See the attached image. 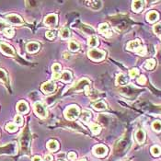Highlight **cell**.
Returning <instances> with one entry per match:
<instances>
[{
  "label": "cell",
  "mask_w": 161,
  "mask_h": 161,
  "mask_svg": "<svg viewBox=\"0 0 161 161\" xmlns=\"http://www.w3.org/2000/svg\"><path fill=\"white\" fill-rule=\"evenodd\" d=\"M126 49L129 51L135 52L140 55H144L146 53V48L141 45V41L138 39L129 41L126 45Z\"/></svg>",
  "instance_id": "obj_1"
},
{
  "label": "cell",
  "mask_w": 161,
  "mask_h": 161,
  "mask_svg": "<svg viewBox=\"0 0 161 161\" xmlns=\"http://www.w3.org/2000/svg\"><path fill=\"white\" fill-rule=\"evenodd\" d=\"M80 109L77 105H71L65 111V117L69 121H74L79 117Z\"/></svg>",
  "instance_id": "obj_2"
},
{
  "label": "cell",
  "mask_w": 161,
  "mask_h": 161,
  "mask_svg": "<svg viewBox=\"0 0 161 161\" xmlns=\"http://www.w3.org/2000/svg\"><path fill=\"white\" fill-rule=\"evenodd\" d=\"M105 55H106V53L104 51L99 50V49H96V48L90 49L89 51V53H87V56H89L91 60L96 61V62L102 61L105 58Z\"/></svg>",
  "instance_id": "obj_3"
},
{
  "label": "cell",
  "mask_w": 161,
  "mask_h": 161,
  "mask_svg": "<svg viewBox=\"0 0 161 161\" xmlns=\"http://www.w3.org/2000/svg\"><path fill=\"white\" fill-rule=\"evenodd\" d=\"M33 109H34V111L37 114V116H39L40 118L44 119L47 117L46 108H45L44 104L41 103V102H40V101L35 102V104L33 105Z\"/></svg>",
  "instance_id": "obj_4"
},
{
  "label": "cell",
  "mask_w": 161,
  "mask_h": 161,
  "mask_svg": "<svg viewBox=\"0 0 161 161\" xmlns=\"http://www.w3.org/2000/svg\"><path fill=\"white\" fill-rule=\"evenodd\" d=\"M107 153H108V148L105 145H102V144L96 145L93 149V154L98 157H103L107 155Z\"/></svg>",
  "instance_id": "obj_5"
},
{
  "label": "cell",
  "mask_w": 161,
  "mask_h": 161,
  "mask_svg": "<svg viewBox=\"0 0 161 161\" xmlns=\"http://www.w3.org/2000/svg\"><path fill=\"white\" fill-rule=\"evenodd\" d=\"M41 90L44 92V93L49 94V93H52V92H53L55 90L56 86H55V84L53 81H47V82L43 83L41 85Z\"/></svg>",
  "instance_id": "obj_6"
},
{
  "label": "cell",
  "mask_w": 161,
  "mask_h": 161,
  "mask_svg": "<svg viewBox=\"0 0 161 161\" xmlns=\"http://www.w3.org/2000/svg\"><path fill=\"white\" fill-rule=\"evenodd\" d=\"M0 51H1L3 53L9 55V56H13L15 54L14 49L11 46H9L8 44H7L6 42H0Z\"/></svg>",
  "instance_id": "obj_7"
},
{
  "label": "cell",
  "mask_w": 161,
  "mask_h": 161,
  "mask_svg": "<svg viewBox=\"0 0 161 161\" xmlns=\"http://www.w3.org/2000/svg\"><path fill=\"white\" fill-rule=\"evenodd\" d=\"M6 19L9 23L15 24V25H20L23 23V20L21 19V17L17 15V14H10V15L7 16Z\"/></svg>",
  "instance_id": "obj_8"
},
{
  "label": "cell",
  "mask_w": 161,
  "mask_h": 161,
  "mask_svg": "<svg viewBox=\"0 0 161 161\" xmlns=\"http://www.w3.org/2000/svg\"><path fill=\"white\" fill-rule=\"evenodd\" d=\"M57 16L55 14H51V15H48L45 19H44V23L45 25L49 26V27H54L57 25Z\"/></svg>",
  "instance_id": "obj_9"
},
{
  "label": "cell",
  "mask_w": 161,
  "mask_h": 161,
  "mask_svg": "<svg viewBox=\"0 0 161 161\" xmlns=\"http://www.w3.org/2000/svg\"><path fill=\"white\" fill-rule=\"evenodd\" d=\"M26 49L28 51V53H36L39 51L40 49V44L36 41H31L29 42L27 46H26Z\"/></svg>",
  "instance_id": "obj_10"
},
{
  "label": "cell",
  "mask_w": 161,
  "mask_h": 161,
  "mask_svg": "<svg viewBox=\"0 0 161 161\" xmlns=\"http://www.w3.org/2000/svg\"><path fill=\"white\" fill-rule=\"evenodd\" d=\"M144 4H145L144 1L135 0V1H133V3H132V9H133L135 12H140L144 8Z\"/></svg>",
  "instance_id": "obj_11"
},
{
  "label": "cell",
  "mask_w": 161,
  "mask_h": 161,
  "mask_svg": "<svg viewBox=\"0 0 161 161\" xmlns=\"http://www.w3.org/2000/svg\"><path fill=\"white\" fill-rule=\"evenodd\" d=\"M17 111L20 113H27L29 111V105L27 104V102L21 100L17 104Z\"/></svg>",
  "instance_id": "obj_12"
},
{
  "label": "cell",
  "mask_w": 161,
  "mask_h": 161,
  "mask_svg": "<svg viewBox=\"0 0 161 161\" xmlns=\"http://www.w3.org/2000/svg\"><path fill=\"white\" fill-rule=\"evenodd\" d=\"M92 107L93 109H95L96 111H105L107 109V105L104 101L102 100H99V101H95L92 103Z\"/></svg>",
  "instance_id": "obj_13"
},
{
  "label": "cell",
  "mask_w": 161,
  "mask_h": 161,
  "mask_svg": "<svg viewBox=\"0 0 161 161\" xmlns=\"http://www.w3.org/2000/svg\"><path fill=\"white\" fill-rule=\"evenodd\" d=\"M158 13L155 10H152V11H149L147 13V15H146V20H147L148 22L150 23H153L155 21H156L158 20Z\"/></svg>",
  "instance_id": "obj_14"
},
{
  "label": "cell",
  "mask_w": 161,
  "mask_h": 161,
  "mask_svg": "<svg viewBox=\"0 0 161 161\" xmlns=\"http://www.w3.org/2000/svg\"><path fill=\"white\" fill-rule=\"evenodd\" d=\"M99 32L101 33V34H103L105 36H110L111 33H110V28H109V25L106 24V23H102L99 26Z\"/></svg>",
  "instance_id": "obj_15"
},
{
  "label": "cell",
  "mask_w": 161,
  "mask_h": 161,
  "mask_svg": "<svg viewBox=\"0 0 161 161\" xmlns=\"http://www.w3.org/2000/svg\"><path fill=\"white\" fill-rule=\"evenodd\" d=\"M135 139H136V141L139 144H143L144 142V140H145V133H144L143 130L139 129V130L136 131V133H135Z\"/></svg>",
  "instance_id": "obj_16"
},
{
  "label": "cell",
  "mask_w": 161,
  "mask_h": 161,
  "mask_svg": "<svg viewBox=\"0 0 161 161\" xmlns=\"http://www.w3.org/2000/svg\"><path fill=\"white\" fill-rule=\"evenodd\" d=\"M116 82H117V84H118V85L124 86V85H126L129 82V80H128V77L125 75L119 74L118 76H117V77H116Z\"/></svg>",
  "instance_id": "obj_17"
},
{
  "label": "cell",
  "mask_w": 161,
  "mask_h": 161,
  "mask_svg": "<svg viewBox=\"0 0 161 161\" xmlns=\"http://www.w3.org/2000/svg\"><path fill=\"white\" fill-rule=\"evenodd\" d=\"M46 145H47V148L50 151H56L58 148H59V144H58V142L55 140H50Z\"/></svg>",
  "instance_id": "obj_18"
},
{
  "label": "cell",
  "mask_w": 161,
  "mask_h": 161,
  "mask_svg": "<svg viewBox=\"0 0 161 161\" xmlns=\"http://www.w3.org/2000/svg\"><path fill=\"white\" fill-rule=\"evenodd\" d=\"M61 81L65 83H68L72 80V74L69 71H64L61 74Z\"/></svg>",
  "instance_id": "obj_19"
},
{
  "label": "cell",
  "mask_w": 161,
  "mask_h": 161,
  "mask_svg": "<svg viewBox=\"0 0 161 161\" xmlns=\"http://www.w3.org/2000/svg\"><path fill=\"white\" fill-rule=\"evenodd\" d=\"M59 36H60V38L63 39V40L68 39V38L70 37V31H69V29H67V28H65V27L62 28L61 30L59 31Z\"/></svg>",
  "instance_id": "obj_20"
},
{
  "label": "cell",
  "mask_w": 161,
  "mask_h": 161,
  "mask_svg": "<svg viewBox=\"0 0 161 161\" xmlns=\"http://www.w3.org/2000/svg\"><path fill=\"white\" fill-rule=\"evenodd\" d=\"M87 43H89V45L93 49L95 47H97L99 45V40L97 38V36L95 35H91L90 38H89V41H87Z\"/></svg>",
  "instance_id": "obj_21"
},
{
  "label": "cell",
  "mask_w": 161,
  "mask_h": 161,
  "mask_svg": "<svg viewBox=\"0 0 161 161\" xmlns=\"http://www.w3.org/2000/svg\"><path fill=\"white\" fill-rule=\"evenodd\" d=\"M89 127L90 129V131L92 132V134L93 135H99V132L101 130V127L94 123H89Z\"/></svg>",
  "instance_id": "obj_22"
},
{
  "label": "cell",
  "mask_w": 161,
  "mask_h": 161,
  "mask_svg": "<svg viewBox=\"0 0 161 161\" xmlns=\"http://www.w3.org/2000/svg\"><path fill=\"white\" fill-rule=\"evenodd\" d=\"M90 117H91V113L89 111H85L82 112V114L80 116V119H81V121L83 123H87L90 122Z\"/></svg>",
  "instance_id": "obj_23"
},
{
  "label": "cell",
  "mask_w": 161,
  "mask_h": 161,
  "mask_svg": "<svg viewBox=\"0 0 161 161\" xmlns=\"http://www.w3.org/2000/svg\"><path fill=\"white\" fill-rule=\"evenodd\" d=\"M87 4L89 5L90 8L95 10H99L102 6V3L100 1H89V2H87Z\"/></svg>",
  "instance_id": "obj_24"
},
{
  "label": "cell",
  "mask_w": 161,
  "mask_h": 161,
  "mask_svg": "<svg viewBox=\"0 0 161 161\" xmlns=\"http://www.w3.org/2000/svg\"><path fill=\"white\" fill-rule=\"evenodd\" d=\"M86 84L90 85V81L87 80V79H82V80H80V81L77 83V86L75 87L76 90H83V89L86 90V87H87Z\"/></svg>",
  "instance_id": "obj_25"
},
{
  "label": "cell",
  "mask_w": 161,
  "mask_h": 161,
  "mask_svg": "<svg viewBox=\"0 0 161 161\" xmlns=\"http://www.w3.org/2000/svg\"><path fill=\"white\" fill-rule=\"evenodd\" d=\"M68 47L71 52H77L79 49V44L75 41H70L68 42Z\"/></svg>",
  "instance_id": "obj_26"
},
{
  "label": "cell",
  "mask_w": 161,
  "mask_h": 161,
  "mask_svg": "<svg viewBox=\"0 0 161 161\" xmlns=\"http://www.w3.org/2000/svg\"><path fill=\"white\" fill-rule=\"evenodd\" d=\"M155 65H156V61H155V59H153V58H151V59H148L147 61L145 62V64H144V67L146 69H148V70L154 69Z\"/></svg>",
  "instance_id": "obj_27"
},
{
  "label": "cell",
  "mask_w": 161,
  "mask_h": 161,
  "mask_svg": "<svg viewBox=\"0 0 161 161\" xmlns=\"http://www.w3.org/2000/svg\"><path fill=\"white\" fill-rule=\"evenodd\" d=\"M0 81L1 82H4V83H8V75L5 70L0 68Z\"/></svg>",
  "instance_id": "obj_28"
},
{
  "label": "cell",
  "mask_w": 161,
  "mask_h": 161,
  "mask_svg": "<svg viewBox=\"0 0 161 161\" xmlns=\"http://www.w3.org/2000/svg\"><path fill=\"white\" fill-rule=\"evenodd\" d=\"M6 130L8 131V132H11V133H13V132H16L18 130V126L15 123H8L6 125Z\"/></svg>",
  "instance_id": "obj_29"
},
{
  "label": "cell",
  "mask_w": 161,
  "mask_h": 161,
  "mask_svg": "<svg viewBox=\"0 0 161 161\" xmlns=\"http://www.w3.org/2000/svg\"><path fill=\"white\" fill-rule=\"evenodd\" d=\"M151 153L154 156H158L161 154V148L157 145H154L151 148Z\"/></svg>",
  "instance_id": "obj_30"
},
{
  "label": "cell",
  "mask_w": 161,
  "mask_h": 161,
  "mask_svg": "<svg viewBox=\"0 0 161 161\" xmlns=\"http://www.w3.org/2000/svg\"><path fill=\"white\" fill-rule=\"evenodd\" d=\"M152 128L154 131L157 132V133H159V132H161V122L156 120L153 123H152Z\"/></svg>",
  "instance_id": "obj_31"
},
{
  "label": "cell",
  "mask_w": 161,
  "mask_h": 161,
  "mask_svg": "<svg viewBox=\"0 0 161 161\" xmlns=\"http://www.w3.org/2000/svg\"><path fill=\"white\" fill-rule=\"evenodd\" d=\"M4 34H5L8 38H12V37L14 36V34H15V32H14L13 29L8 28V29H6V30L4 31Z\"/></svg>",
  "instance_id": "obj_32"
},
{
  "label": "cell",
  "mask_w": 161,
  "mask_h": 161,
  "mask_svg": "<svg viewBox=\"0 0 161 161\" xmlns=\"http://www.w3.org/2000/svg\"><path fill=\"white\" fill-rule=\"evenodd\" d=\"M139 75V70L137 68H133L129 71V76L131 78H135Z\"/></svg>",
  "instance_id": "obj_33"
},
{
  "label": "cell",
  "mask_w": 161,
  "mask_h": 161,
  "mask_svg": "<svg viewBox=\"0 0 161 161\" xmlns=\"http://www.w3.org/2000/svg\"><path fill=\"white\" fill-rule=\"evenodd\" d=\"M153 31H154V32H155L157 36L161 37V23L156 24V25L154 26V28H153Z\"/></svg>",
  "instance_id": "obj_34"
},
{
  "label": "cell",
  "mask_w": 161,
  "mask_h": 161,
  "mask_svg": "<svg viewBox=\"0 0 161 161\" xmlns=\"http://www.w3.org/2000/svg\"><path fill=\"white\" fill-rule=\"evenodd\" d=\"M14 122H15V124H16L17 126H18V125L21 126V125L23 124V118H22L20 115H17V116H15Z\"/></svg>",
  "instance_id": "obj_35"
},
{
  "label": "cell",
  "mask_w": 161,
  "mask_h": 161,
  "mask_svg": "<svg viewBox=\"0 0 161 161\" xmlns=\"http://www.w3.org/2000/svg\"><path fill=\"white\" fill-rule=\"evenodd\" d=\"M52 71L53 73H59L61 71V65H60V64H57V63L53 64V66H52Z\"/></svg>",
  "instance_id": "obj_36"
},
{
  "label": "cell",
  "mask_w": 161,
  "mask_h": 161,
  "mask_svg": "<svg viewBox=\"0 0 161 161\" xmlns=\"http://www.w3.org/2000/svg\"><path fill=\"white\" fill-rule=\"evenodd\" d=\"M45 36L49 40H53L54 37H55V32L53 31H47L46 33H45Z\"/></svg>",
  "instance_id": "obj_37"
},
{
  "label": "cell",
  "mask_w": 161,
  "mask_h": 161,
  "mask_svg": "<svg viewBox=\"0 0 161 161\" xmlns=\"http://www.w3.org/2000/svg\"><path fill=\"white\" fill-rule=\"evenodd\" d=\"M9 28V25L5 21H0V32H4L6 29Z\"/></svg>",
  "instance_id": "obj_38"
},
{
  "label": "cell",
  "mask_w": 161,
  "mask_h": 161,
  "mask_svg": "<svg viewBox=\"0 0 161 161\" xmlns=\"http://www.w3.org/2000/svg\"><path fill=\"white\" fill-rule=\"evenodd\" d=\"M137 83L140 84V85H144L146 83V77L144 76H140L137 78Z\"/></svg>",
  "instance_id": "obj_39"
},
{
  "label": "cell",
  "mask_w": 161,
  "mask_h": 161,
  "mask_svg": "<svg viewBox=\"0 0 161 161\" xmlns=\"http://www.w3.org/2000/svg\"><path fill=\"white\" fill-rule=\"evenodd\" d=\"M67 157H68V159H69V160H71V161H74V160H76V159H77V155H76V153H74V152H70V153L68 154Z\"/></svg>",
  "instance_id": "obj_40"
},
{
  "label": "cell",
  "mask_w": 161,
  "mask_h": 161,
  "mask_svg": "<svg viewBox=\"0 0 161 161\" xmlns=\"http://www.w3.org/2000/svg\"><path fill=\"white\" fill-rule=\"evenodd\" d=\"M53 80H58L61 78V74L60 73H53Z\"/></svg>",
  "instance_id": "obj_41"
},
{
  "label": "cell",
  "mask_w": 161,
  "mask_h": 161,
  "mask_svg": "<svg viewBox=\"0 0 161 161\" xmlns=\"http://www.w3.org/2000/svg\"><path fill=\"white\" fill-rule=\"evenodd\" d=\"M63 57L65 58V60H69L70 58H71V54H70V53H68V52H65V53H63Z\"/></svg>",
  "instance_id": "obj_42"
},
{
  "label": "cell",
  "mask_w": 161,
  "mask_h": 161,
  "mask_svg": "<svg viewBox=\"0 0 161 161\" xmlns=\"http://www.w3.org/2000/svg\"><path fill=\"white\" fill-rule=\"evenodd\" d=\"M53 156L49 154V155H46L44 156V158H43V161H53Z\"/></svg>",
  "instance_id": "obj_43"
},
{
  "label": "cell",
  "mask_w": 161,
  "mask_h": 161,
  "mask_svg": "<svg viewBox=\"0 0 161 161\" xmlns=\"http://www.w3.org/2000/svg\"><path fill=\"white\" fill-rule=\"evenodd\" d=\"M32 161H41V156H35L34 157H32Z\"/></svg>",
  "instance_id": "obj_44"
},
{
  "label": "cell",
  "mask_w": 161,
  "mask_h": 161,
  "mask_svg": "<svg viewBox=\"0 0 161 161\" xmlns=\"http://www.w3.org/2000/svg\"><path fill=\"white\" fill-rule=\"evenodd\" d=\"M79 161H87V160H84V159H82V160H79Z\"/></svg>",
  "instance_id": "obj_45"
},
{
  "label": "cell",
  "mask_w": 161,
  "mask_h": 161,
  "mask_svg": "<svg viewBox=\"0 0 161 161\" xmlns=\"http://www.w3.org/2000/svg\"><path fill=\"white\" fill-rule=\"evenodd\" d=\"M59 161H61V160H59Z\"/></svg>",
  "instance_id": "obj_46"
}]
</instances>
